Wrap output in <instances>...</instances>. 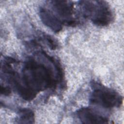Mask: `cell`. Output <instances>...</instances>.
I'll return each instance as SVG.
<instances>
[{"label": "cell", "mask_w": 124, "mask_h": 124, "mask_svg": "<svg viewBox=\"0 0 124 124\" xmlns=\"http://www.w3.org/2000/svg\"><path fill=\"white\" fill-rule=\"evenodd\" d=\"M21 84L35 95L42 91L54 87L56 80L53 72L46 65L30 59L25 63L22 70Z\"/></svg>", "instance_id": "obj_1"}, {"label": "cell", "mask_w": 124, "mask_h": 124, "mask_svg": "<svg viewBox=\"0 0 124 124\" xmlns=\"http://www.w3.org/2000/svg\"><path fill=\"white\" fill-rule=\"evenodd\" d=\"M78 5L85 17L99 27H106L114 19V15L109 4L103 0H80Z\"/></svg>", "instance_id": "obj_2"}, {"label": "cell", "mask_w": 124, "mask_h": 124, "mask_svg": "<svg viewBox=\"0 0 124 124\" xmlns=\"http://www.w3.org/2000/svg\"><path fill=\"white\" fill-rule=\"evenodd\" d=\"M93 91L90 97L91 103L107 108H118L123 103V97L115 90L100 83L93 82Z\"/></svg>", "instance_id": "obj_3"}, {"label": "cell", "mask_w": 124, "mask_h": 124, "mask_svg": "<svg viewBox=\"0 0 124 124\" xmlns=\"http://www.w3.org/2000/svg\"><path fill=\"white\" fill-rule=\"evenodd\" d=\"M50 6L53 12L61 20L63 24L74 26L77 23L74 18V4L71 1L68 0H51Z\"/></svg>", "instance_id": "obj_4"}, {"label": "cell", "mask_w": 124, "mask_h": 124, "mask_svg": "<svg viewBox=\"0 0 124 124\" xmlns=\"http://www.w3.org/2000/svg\"><path fill=\"white\" fill-rule=\"evenodd\" d=\"M39 16L43 24L54 32L58 33L62 30V21L53 12L47 8L41 7L39 9Z\"/></svg>", "instance_id": "obj_5"}, {"label": "cell", "mask_w": 124, "mask_h": 124, "mask_svg": "<svg viewBox=\"0 0 124 124\" xmlns=\"http://www.w3.org/2000/svg\"><path fill=\"white\" fill-rule=\"evenodd\" d=\"M78 119L83 124H107L108 119L98 114L92 108L84 107L79 108L77 112Z\"/></svg>", "instance_id": "obj_6"}, {"label": "cell", "mask_w": 124, "mask_h": 124, "mask_svg": "<svg viewBox=\"0 0 124 124\" xmlns=\"http://www.w3.org/2000/svg\"><path fill=\"white\" fill-rule=\"evenodd\" d=\"M35 116L33 111L28 108H24L19 110L16 122L19 124H33Z\"/></svg>", "instance_id": "obj_7"}, {"label": "cell", "mask_w": 124, "mask_h": 124, "mask_svg": "<svg viewBox=\"0 0 124 124\" xmlns=\"http://www.w3.org/2000/svg\"><path fill=\"white\" fill-rule=\"evenodd\" d=\"M40 38L44 41L46 45L52 50H55L59 47L58 41L52 36L45 33L41 32Z\"/></svg>", "instance_id": "obj_8"}, {"label": "cell", "mask_w": 124, "mask_h": 124, "mask_svg": "<svg viewBox=\"0 0 124 124\" xmlns=\"http://www.w3.org/2000/svg\"><path fill=\"white\" fill-rule=\"evenodd\" d=\"M0 93L4 95H9L11 93V90L10 88L7 86H3L0 85Z\"/></svg>", "instance_id": "obj_9"}]
</instances>
